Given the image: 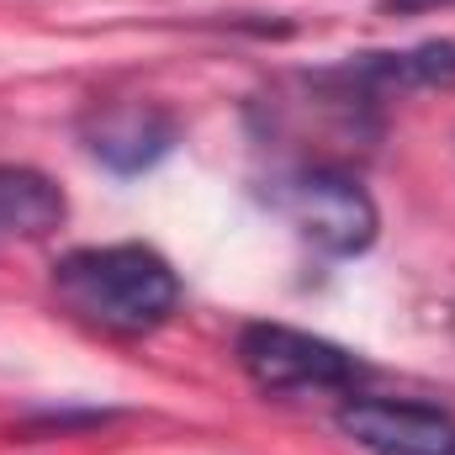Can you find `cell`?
Here are the masks:
<instances>
[{"mask_svg": "<svg viewBox=\"0 0 455 455\" xmlns=\"http://www.w3.org/2000/svg\"><path fill=\"white\" fill-rule=\"evenodd\" d=\"M53 297L80 323L132 339V334H154L175 318L180 275L148 243H85V249L59 254Z\"/></svg>", "mask_w": 455, "mask_h": 455, "instance_id": "1", "label": "cell"}, {"mask_svg": "<svg viewBox=\"0 0 455 455\" xmlns=\"http://www.w3.org/2000/svg\"><path fill=\"white\" fill-rule=\"evenodd\" d=\"M265 207L275 218L297 228L302 243H313L329 259H355L376 243L381 233V212L371 202V191L360 186V175H349L344 164H291L275 170L265 180Z\"/></svg>", "mask_w": 455, "mask_h": 455, "instance_id": "2", "label": "cell"}, {"mask_svg": "<svg viewBox=\"0 0 455 455\" xmlns=\"http://www.w3.org/2000/svg\"><path fill=\"white\" fill-rule=\"evenodd\" d=\"M233 355H238V371L270 397H313V392L355 397V387L371 376V365L355 349L286 323H243Z\"/></svg>", "mask_w": 455, "mask_h": 455, "instance_id": "3", "label": "cell"}, {"mask_svg": "<svg viewBox=\"0 0 455 455\" xmlns=\"http://www.w3.org/2000/svg\"><path fill=\"white\" fill-rule=\"evenodd\" d=\"M313 91H323L334 107H376V101H403L424 91H455V37L413 43V48H376V53H349L344 64L313 69Z\"/></svg>", "mask_w": 455, "mask_h": 455, "instance_id": "4", "label": "cell"}, {"mask_svg": "<svg viewBox=\"0 0 455 455\" xmlns=\"http://www.w3.org/2000/svg\"><path fill=\"white\" fill-rule=\"evenodd\" d=\"M339 435L371 455H455V413L419 397H349L334 413Z\"/></svg>", "mask_w": 455, "mask_h": 455, "instance_id": "5", "label": "cell"}, {"mask_svg": "<svg viewBox=\"0 0 455 455\" xmlns=\"http://www.w3.org/2000/svg\"><path fill=\"white\" fill-rule=\"evenodd\" d=\"M80 138L91 148L96 164H107L112 175H143L159 159L175 154L180 143V122L154 107V101H101L80 122Z\"/></svg>", "mask_w": 455, "mask_h": 455, "instance_id": "6", "label": "cell"}, {"mask_svg": "<svg viewBox=\"0 0 455 455\" xmlns=\"http://www.w3.org/2000/svg\"><path fill=\"white\" fill-rule=\"evenodd\" d=\"M69 218L53 175L32 164H0V238H48Z\"/></svg>", "mask_w": 455, "mask_h": 455, "instance_id": "7", "label": "cell"}, {"mask_svg": "<svg viewBox=\"0 0 455 455\" xmlns=\"http://www.w3.org/2000/svg\"><path fill=\"white\" fill-rule=\"evenodd\" d=\"M455 0H376V11L387 16H429V11H451Z\"/></svg>", "mask_w": 455, "mask_h": 455, "instance_id": "8", "label": "cell"}]
</instances>
